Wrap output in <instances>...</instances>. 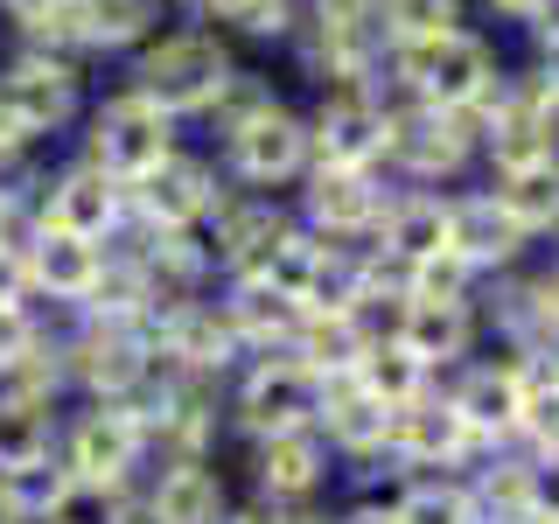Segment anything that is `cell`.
Wrapping results in <instances>:
<instances>
[{
	"mask_svg": "<svg viewBox=\"0 0 559 524\" xmlns=\"http://www.w3.org/2000/svg\"><path fill=\"white\" fill-rule=\"evenodd\" d=\"M252 483L266 503H314V489L329 483V448L322 433H273V441H252Z\"/></svg>",
	"mask_w": 559,
	"mask_h": 524,
	"instance_id": "18",
	"label": "cell"
},
{
	"mask_svg": "<svg viewBox=\"0 0 559 524\" xmlns=\"http://www.w3.org/2000/svg\"><path fill=\"white\" fill-rule=\"evenodd\" d=\"M524 28L538 35V49H546V57H559V0H538V14Z\"/></svg>",
	"mask_w": 559,
	"mask_h": 524,
	"instance_id": "34",
	"label": "cell"
},
{
	"mask_svg": "<svg viewBox=\"0 0 559 524\" xmlns=\"http://www.w3.org/2000/svg\"><path fill=\"white\" fill-rule=\"evenodd\" d=\"M0 524H22V511L8 503V489H0Z\"/></svg>",
	"mask_w": 559,
	"mask_h": 524,
	"instance_id": "37",
	"label": "cell"
},
{
	"mask_svg": "<svg viewBox=\"0 0 559 524\" xmlns=\"http://www.w3.org/2000/svg\"><path fill=\"white\" fill-rule=\"evenodd\" d=\"M22 301H28V259L0 245V314H8V308H22Z\"/></svg>",
	"mask_w": 559,
	"mask_h": 524,
	"instance_id": "33",
	"label": "cell"
},
{
	"mask_svg": "<svg viewBox=\"0 0 559 524\" xmlns=\"http://www.w3.org/2000/svg\"><path fill=\"white\" fill-rule=\"evenodd\" d=\"M140 448H147V419H140V406L127 398V406H98L92 413H78V427H70V441H63V468H70V483H105V489H119V476L140 462Z\"/></svg>",
	"mask_w": 559,
	"mask_h": 524,
	"instance_id": "10",
	"label": "cell"
},
{
	"mask_svg": "<svg viewBox=\"0 0 559 524\" xmlns=\"http://www.w3.org/2000/svg\"><path fill=\"white\" fill-rule=\"evenodd\" d=\"M224 154H231V175L252 182V189H287V182H301L314 168L308 119L287 112V105H273V98H259L245 119L224 127Z\"/></svg>",
	"mask_w": 559,
	"mask_h": 524,
	"instance_id": "4",
	"label": "cell"
},
{
	"mask_svg": "<svg viewBox=\"0 0 559 524\" xmlns=\"http://www.w3.org/2000/svg\"><path fill=\"white\" fill-rule=\"evenodd\" d=\"M384 63H392V84L413 105H441V112H483L503 84L497 49L468 28L427 35V43H399V49H384Z\"/></svg>",
	"mask_w": 559,
	"mask_h": 524,
	"instance_id": "1",
	"label": "cell"
},
{
	"mask_svg": "<svg viewBox=\"0 0 559 524\" xmlns=\"http://www.w3.org/2000/svg\"><path fill=\"white\" fill-rule=\"evenodd\" d=\"M43 454H49V413H43V398H28V392L0 398V476H8V468L43 462Z\"/></svg>",
	"mask_w": 559,
	"mask_h": 524,
	"instance_id": "27",
	"label": "cell"
},
{
	"mask_svg": "<svg viewBox=\"0 0 559 524\" xmlns=\"http://www.w3.org/2000/svg\"><path fill=\"white\" fill-rule=\"evenodd\" d=\"M489 196L524 238H552L559 231V154L532 168H511V175H489Z\"/></svg>",
	"mask_w": 559,
	"mask_h": 524,
	"instance_id": "24",
	"label": "cell"
},
{
	"mask_svg": "<svg viewBox=\"0 0 559 524\" xmlns=\"http://www.w3.org/2000/svg\"><path fill=\"white\" fill-rule=\"evenodd\" d=\"M175 154V133H168V112L162 105H147L140 92L98 105L92 119V168H105L112 182H140V175H154Z\"/></svg>",
	"mask_w": 559,
	"mask_h": 524,
	"instance_id": "7",
	"label": "cell"
},
{
	"mask_svg": "<svg viewBox=\"0 0 559 524\" xmlns=\"http://www.w3.org/2000/svg\"><path fill=\"white\" fill-rule=\"evenodd\" d=\"M70 105H78V78H70V63L57 57H22L0 70V133L22 147V140H43L57 133L70 119Z\"/></svg>",
	"mask_w": 559,
	"mask_h": 524,
	"instance_id": "9",
	"label": "cell"
},
{
	"mask_svg": "<svg viewBox=\"0 0 559 524\" xmlns=\"http://www.w3.org/2000/svg\"><path fill=\"white\" fill-rule=\"evenodd\" d=\"M127 203L140 210V224H147V231H189V224H203L210 210L224 203V189H217V175H210L203 162L168 154L154 175H140V182L127 189Z\"/></svg>",
	"mask_w": 559,
	"mask_h": 524,
	"instance_id": "13",
	"label": "cell"
},
{
	"mask_svg": "<svg viewBox=\"0 0 559 524\" xmlns=\"http://www.w3.org/2000/svg\"><path fill=\"white\" fill-rule=\"evenodd\" d=\"M384 168H399L406 182L433 189L476 168V112H441V105L399 98L384 119Z\"/></svg>",
	"mask_w": 559,
	"mask_h": 524,
	"instance_id": "2",
	"label": "cell"
},
{
	"mask_svg": "<svg viewBox=\"0 0 559 524\" xmlns=\"http://www.w3.org/2000/svg\"><path fill=\"white\" fill-rule=\"evenodd\" d=\"M448 406L462 413V427L476 433V448H518V419H524L518 364H468V371L448 384Z\"/></svg>",
	"mask_w": 559,
	"mask_h": 524,
	"instance_id": "14",
	"label": "cell"
},
{
	"mask_svg": "<svg viewBox=\"0 0 559 524\" xmlns=\"http://www.w3.org/2000/svg\"><path fill=\"white\" fill-rule=\"evenodd\" d=\"M399 468H427V476H448V468H462L468 454H476V433L462 427V413L448 406V392L433 384L427 398H413V406L392 413V441H384Z\"/></svg>",
	"mask_w": 559,
	"mask_h": 524,
	"instance_id": "11",
	"label": "cell"
},
{
	"mask_svg": "<svg viewBox=\"0 0 559 524\" xmlns=\"http://www.w3.org/2000/svg\"><path fill=\"white\" fill-rule=\"evenodd\" d=\"M384 14V43H427V35L462 28V0H378Z\"/></svg>",
	"mask_w": 559,
	"mask_h": 524,
	"instance_id": "29",
	"label": "cell"
},
{
	"mask_svg": "<svg viewBox=\"0 0 559 524\" xmlns=\"http://www.w3.org/2000/svg\"><path fill=\"white\" fill-rule=\"evenodd\" d=\"M349 384H364V392H371L384 413H399V406H413V398L433 392V371L392 336V329H378V336L364 343V357H357V371H349Z\"/></svg>",
	"mask_w": 559,
	"mask_h": 524,
	"instance_id": "22",
	"label": "cell"
},
{
	"mask_svg": "<svg viewBox=\"0 0 559 524\" xmlns=\"http://www.w3.org/2000/svg\"><path fill=\"white\" fill-rule=\"evenodd\" d=\"M524 238L511 217L497 210V196L489 189H468V196H448V259H462L468 273H511L524 259Z\"/></svg>",
	"mask_w": 559,
	"mask_h": 524,
	"instance_id": "15",
	"label": "cell"
},
{
	"mask_svg": "<svg viewBox=\"0 0 559 524\" xmlns=\"http://www.w3.org/2000/svg\"><path fill=\"white\" fill-rule=\"evenodd\" d=\"M392 336L406 343L433 378L462 371V357L476 349V301H419V294H399Z\"/></svg>",
	"mask_w": 559,
	"mask_h": 524,
	"instance_id": "16",
	"label": "cell"
},
{
	"mask_svg": "<svg viewBox=\"0 0 559 524\" xmlns=\"http://www.w3.org/2000/svg\"><path fill=\"white\" fill-rule=\"evenodd\" d=\"M78 22H84V43L92 49L140 43L154 28V0H78Z\"/></svg>",
	"mask_w": 559,
	"mask_h": 524,
	"instance_id": "28",
	"label": "cell"
},
{
	"mask_svg": "<svg viewBox=\"0 0 559 524\" xmlns=\"http://www.w3.org/2000/svg\"><path fill=\"white\" fill-rule=\"evenodd\" d=\"M0 224H8V203H0ZM0 245H8V238H0Z\"/></svg>",
	"mask_w": 559,
	"mask_h": 524,
	"instance_id": "38",
	"label": "cell"
},
{
	"mask_svg": "<svg viewBox=\"0 0 559 524\" xmlns=\"http://www.w3.org/2000/svg\"><path fill=\"white\" fill-rule=\"evenodd\" d=\"M22 259H28V287H43L49 301H92L105 287V252L92 238L57 231V224H43V231L22 245Z\"/></svg>",
	"mask_w": 559,
	"mask_h": 524,
	"instance_id": "17",
	"label": "cell"
},
{
	"mask_svg": "<svg viewBox=\"0 0 559 524\" xmlns=\"http://www.w3.org/2000/svg\"><path fill=\"white\" fill-rule=\"evenodd\" d=\"M43 524H133V511H127V497L105 489V483H70L63 497L49 503Z\"/></svg>",
	"mask_w": 559,
	"mask_h": 524,
	"instance_id": "31",
	"label": "cell"
},
{
	"mask_svg": "<svg viewBox=\"0 0 559 524\" xmlns=\"http://www.w3.org/2000/svg\"><path fill=\"white\" fill-rule=\"evenodd\" d=\"M384 203H392V189L378 182V168H308L301 217L329 245H371Z\"/></svg>",
	"mask_w": 559,
	"mask_h": 524,
	"instance_id": "8",
	"label": "cell"
},
{
	"mask_svg": "<svg viewBox=\"0 0 559 524\" xmlns=\"http://www.w3.org/2000/svg\"><path fill=\"white\" fill-rule=\"evenodd\" d=\"M314 433H322L329 454H349V462H371L392 441V413L378 406L364 384H322V413H314Z\"/></svg>",
	"mask_w": 559,
	"mask_h": 524,
	"instance_id": "20",
	"label": "cell"
},
{
	"mask_svg": "<svg viewBox=\"0 0 559 524\" xmlns=\"http://www.w3.org/2000/svg\"><path fill=\"white\" fill-rule=\"evenodd\" d=\"M384 119H392V98H378L371 84H336L308 119L314 168H378L384 162Z\"/></svg>",
	"mask_w": 559,
	"mask_h": 524,
	"instance_id": "5",
	"label": "cell"
},
{
	"mask_svg": "<svg viewBox=\"0 0 559 524\" xmlns=\"http://www.w3.org/2000/svg\"><path fill=\"white\" fill-rule=\"evenodd\" d=\"M314 413H322V378L308 364H294L287 349L280 357H259L238 384V427L252 441H273V433H308Z\"/></svg>",
	"mask_w": 559,
	"mask_h": 524,
	"instance_id": "6",
	"label": "cell"
},
{
	"mask_svg": "<svg viewBox=\"0 0 559 524\" xmlns=\"http://www.w3.org/2000/svg\"><path fill=\"white\" fill-rule=\"evenodd\" d=\"M231 517V497H224V476L197 454L168 462L147 489V524H224Z\"/></svg>",
	"mask_w": 559,
	"mask_h": 524,
	"instance_id": "21",
	"label": "cell"
},
{
	"mask_svg": "<svg viewBox=\"0 0 559 524\" xmlns=\"http://www.w3.org/2000/svg\"><path fill=\"white\" fill-rule=\"evenodd\" d=\"M329 524H392V503H349V511L329 517Z\"/></svg>",
	"mask_w": 559,
	"mask_h": 524,
	"instance_id": "35",
	"label": "cell"
},
{
	"mask_svg": "<svg viewBox=\"0 0 559 524\" xmlns=\"http://www.w3.org/2000/svg\"><path fill=\"white\" fill-rule=\"evenodd\" d=\"M210 217H217V238H210V259H224L231 273H252V266H259V252H266V245H273L280 231H287L273 203H217Z\"/></svg>",
	"mask_w": 559,
	"mask_h": 524,
	"instance_id": "25",
	"label": "cell"
},
{
	"mask_svg": "<svg viewBox=\"0 0 559 524\" xmlns=\"http://www.w3.org/2000/svg\"><path fill=\"white\" fill-rule=\"evenodd\" d=\"M119 217H127V182H112L105 168H70L57 189H49V210H43V224H57V231L70 238H112L119 231Z\"/></svg>",
	"mask_w": 559,
	"mask_h": 524,
	"instance_id": "19",
	"label": "cell"
},
{
	"mask_svg": "<svg viewBox=\"0 0 559 524\" xmlns=\"http://www.w3.org/2000/svg\"><path fill=\"white\" fill-rule=\"evenodd\" d=\"M0 489H8V503H14V511H22V524H28V517H49V503L70 489V468L43 454V462H28V468H8V476H0Z\"/></svg>",
	"mask_w": 559,
	"mask_h": 524,
	"instance_id": "30",
	"label": "cell"
},
{
	"mask_svg": "<svg viewBox=\"0 0 559 524\" xmlns=\"http://www.w3.org/2000/svg\"><path fill=\"white\" fill-rule=\"evenodd\" d=\"M371 259H384L392 273L448 259V196H433V189H392V203H384V217L371 231Z\"/></svg>",
	"mask_w": 559,
	"mask_h": 524,
	"instance_id": "12",
	"label": "cell"
},
{
	"mask_svg": "<svg viewBox=\"0 0 559 524\" xmlns=\"http://www.w3.org/2000/svg\"><path fill=\"white\" fill-rule=\"evenodd\" d=\"M392 524H476L468 483H454V476H413L392 497Z\"/></svg>",
	"mask_w": 559,
	"mask_h": 524,
	"instance_id": "26",
	"label": "cell"
},
{
	"mask_svg": "<svg viewBox=\"0 0 559 524\" xmlns=\"http://www.w3.org/2000/svg\"><path fill=\"white\" fill-rule=\"evenodd\" d=\"M231 49L217 43V35L203 28H182V35H162V43L140 57V84L133 92L147 105H162V112H210L224 92H231Z\"/></svg>",
	"mask_w": 559,
	"mask_h": 524,
	"instance_id": "3",
	"label": "cell"
},
{
	"mask_svg": "<svg viewBox=\"0 0 559 524\" xmlns=\"http://www.w3.org/2000/svg\"><path fill=\"white\" fill-rule=\"evenodd\" d=\"M217 314L231 322L238 349H259V357H273V349H287V343H294V329H301V308H294V301H280L273 287H259L252 273H238L231 301H224Z\"/></svg>",
	"mask_w": 559,
	"mask_h": 524,
	"instance_id": "23",
	"label": "cell"
},
{
	"mask_svg": "<svg viewBox=\"0 0 559 524\" xmlns=\"http://www.w3.org/2000/svg\"><path fill=\"white\" fill-rule=\"evenodd\" d=\"M489 8H497L503 22H532V14H538V0H489Z\"/></svg>",
	"mask_w": 559,
	"mask_h": 524,
	"instance_id": "36",
	"label": "cell"
},
{
	"mask_svg": "<svg viewBox=\"0 0 559 524\" xmlns=\"http://www.w3.org/2000/svg\"><path fill=\"white\" fill-rule=\"evenodd\" d=\"M524 462V517L559 524V454H518Z\"/></svg>",
	"mask_w": 559,
	"mask_h": 524,
	"instance_id": "32",
	"label": "cell"
}]
</instances>
